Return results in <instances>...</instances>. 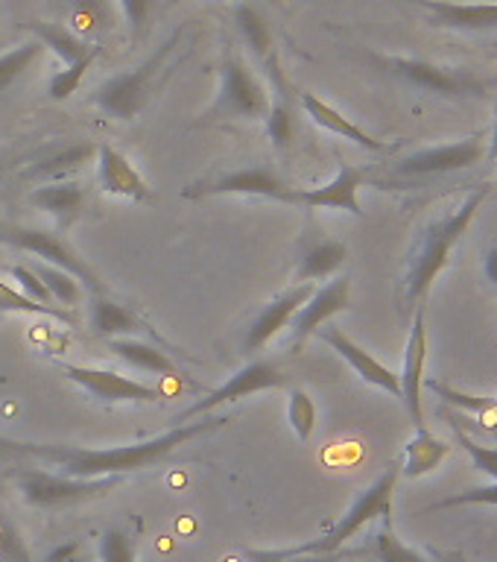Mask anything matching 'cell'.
<instances>
[{
	"label": "cell",
	"mask_w": 497,
	"mask_h": 562,
	"mask_svg": "<svg viewBox=\"0 0 497 562\" xmlns=\"http://www.w3.org/2000/svg\"><path fill=\"white\" fill-rule=\"evenodd\" d=\"M381 68H386L393 77L410 82L413 88H421L428 94L448 97V100H474L486 97L489 82L465 68H448L428 59H407V56H375Z\"/></svg>",
	"instance_id": "ba28073f"
},
{
	"label": "cell",
	"mask_w": 497,
	"mask_h": 562,
	"mask_svg": "<svg viewBox=\"0 0 497 562\" xmlns=\"http://www.w3.org/2000/svg\"><path fill=\"white\" fill-rule=\"evenodd\" d=\"M59 372H65L68 381L82 386L91 398L103 404H156L165 398V393L153 384L126 378L114 369H97V367H82V363H56Z\"/></svg>",
	"instance_id": "8fae6325"
},
{
	"label": "cell",
	"mask_w": 497,
	"mask_h": 562,
	"mask_svg": "<svg viewBox=\"0 0 497 562\" xmlns=\"http://www.w3.org/2000/svg\"><path fill=\"white\" fill-rule=\"evenodd\" d=\"M486 196H489V184H481L454 211H448L445 217L433 220V223L425 226L419 244L413 246L410 267H407V279H404L407 305H419L421 299L428 296V290L433 288L439 272L448 267V258L454 252V246L468 232Z\"/></svg>",
	"instance_id": "7a4b0ae2"
},
{
	"label": "cell",
	"mask_w": 497,
	"mask_h": 562,
	"mask_svg": "<svg viewBox=\"0 0 497 562\" xmlns=\"http://www.w3.org/2000/svg\"><path fill=\"white\" fill-rule=\"evenodd\" d=\"M179 44H182V30H176L161 47H156V53L147 61H140L132 70H123V74H114L112 79H105L103 86L94 91L97 109L114 117V121H135L147 109L149 100L156 97L161 82L179 65V61H173L176 53H179Z\"/></svg>",
	"instance_id": "3957f363"
},
{
	"label": "cell",
	"mask_w": 497,
	"mask_h": 562,
	"mask_svg": "<svg viewBox=\"0 0 497 562\" xmlns=\"http://www.w3.org/2000/svg\"><path fill=\"white\" fill-rule=\"evenodd\" d=\"M270 109V91L261 77L246 65L240 53L226 50L219 61V91L211 109L202 114L196 126L226 121H261Z\"/></svg>",
	"instance_id": "277c9868"
},
{
	"label": "cell",
	"mask_w": 497,
	"mask_h": 562,
	"mask_svg": "<svg viewBox=\"0 0 497 562\" xmlns=\"http://www.w3.org/2000/svg\"><path fill=\"white\" fill-rule=\"evenodd\" d=\"M0 244L12 246V249H21V252H30L35 258H42L44 263L50 267H59V270L70 272L74 279L82 284V288L91 293V296H105L103 279L97 276L94 267L82 258V255L68 244V237L61 232H50V228H26L15 226V223H0Z\"/></svg>",
	"instance_id": "8992f818"
},
{
	"label": "cell",
	"mask_w": 497,
	"mask_h": 562,
	"mask_svg": "<svg viewBox=\"0 0 497 562\" xmlns=\"http://www.w3.org/2000/svg\"><path fill=\"white\" fill-rule=\"evenodd\" d=\"M483 156H486V140L481 135H472V138L454 140V144H439V147H425L419 153H410L393 167V173L404 176V179L451 173V170L477 165Z\"/></svg>",
	"instance_id": "4fadbf2b"
},
{
	"label": "cell",
	"mask_w": 497,
	"mask_h": 562,
	"mask_svg": "<svg viewBox=\"0 0 497 562\" xmlns=\"http://www.w3.org/2000/svg\"><path fill=\"white\" fill-rule=\"evenodd\" d=\"M316 402L307 390H290L287 398V422L298 442H307L316 430Z\"/></svg>",
	"instance_id": "d590c367"
},
{
	"label": "cell",
	"mask_w": 497,
	"mask_h": 562,
	"mask_svg": "<svg viewBox=\"0 0 497 562\" xmlns=\"http://www.w3.org/2000/svg\"><path fill=\"white\" fill-rule=\"evenodd\" d=\"M342 557H349V553H296V557H290L284 562H340Z\"/></svg>",
	"instance_id": "bcb514c9"
},
{
	"label": "cell",
	"mask_w": 497,
	"mask_h": 562,
	"mask_svg": "<svg viewBox=\"0 0 497 562\" xmlns=\"http://www.w3.org/2000/svg\"><path fill=\"white\" fill-rule=\"evenodd\" d=\"M235 24L237 30H240V35H244L246 47H249V50H252L261 61L267 59V56L272 53V35L261 12H258L255 7H249V3H237Z\"/></svg>",
	"instance_id": "4dcf8cb0"
},
{
	"label": "cell",
	"mask_w": 497,
	"mask_h": 562,
	"mask_svg": "<svg viewBox=\"0 0 497 562\" xmlns=\"http://www.w3.org/2000/svg\"><path fill=\"white\" fill-rule=\"evenodd\" d=\"M472 504H492L497 507V483L489 486H472V490L456 492L451 498H442L437 504L425 507V513H433V509H454V507H472Z\"/></svg>",
	"instance_id": "60d3db41"
},
{
	"label": "cell",
	"mask_w": 497,
	"mask_h": 562,
	"mask_svg": "<svg viewBox=\"0 0 497 562\" xmlns=\"http://www.w3.org/2000/svg\"><path fill=\"white\" fill-rule=\"evenodd\" d=\"M26 202L38 211H47L56 220V232H68L86 209V188L79 182H70V179L68 182L38 184L30 191Z\"/></svg>",
	"instance_id": "7402d4cb"
},
{
	"label": "cell",
	"mask_w": 497,
	"mask_h": 562,
	"mask_svg": "<svg viewBox=\"0 0 497 562\" xmlns=\"http://www.w3.org/2000/svg\"><path fill=\"white\" fill-rule=\"evenodd\" d=\"M351 305V279L349 276H337V279L325 281L323 288H316L310 293L305 305L298 307L293 323H290V349L298 351L307 342V337H314L331 316L342 314Z\"/></svg>",
	"instance_id": "7c38bea8"
},
{
	"label": "cell",
	"mask_w": 497,
	"mask_h": 562,
	"mask_svg": "<svg viewBox=\"0 0 497 562\" xmlns=\"http://www.w3.org/2000/svg\"><path fill=\"white\" fill-rule=\"evenodd\" d=\"M79 557H82V544L61 542L59 548H53V551L44 557V562H79Z\"/></svg>",
	"instance_id": "f6af8a7d"
},
{
	"label": "cell",
	"mask_w": 497,
	"mask_h": 562,
	"mask_svg": "<svg viewBox=\"0 0 497 562\" xmlns=\"http://www.w3.org/2000/svg\"><path fill=\"white\" fill-rule=\"evenodd\" d=\"M296 191L298 188H293L284 176H279L270 167H244V170H228L223 176H214L208 182L188 184L182 196L184 200H202V196H263V200L296 205Z\"/></svg>",
	"instance_id": "9c48e42d"
},
{
	"label": "cell",
	"mask_w": 497,
	"mask_h": 562,
	"mask_svg": "<svg viewBox=\"0 0 497 562\" xmlns=\"http://www.w3.org/2000/svg\"><path fill=\"white\" fill-rule=\"evenodd\" d=\"M492 153H495L497 158V121H495V135H492Z\"/></svg>",
	"instance_id": "681fc988"
},
{
	"label": "cell",
	"mask_w": 497,
	"mask_h": 562,
	"mask_svg": "<svg viewBox=\"0 0 497 562\" xmlns=\"http://www.w3.org/2000/svg\"><path fill=\"white\" fill-rule=\"evenodd\" d=\"M12 481L18 492L24 495L30 507L59 509L70 504H86V501L103 498L112 492L123 477H97V481H82V477H68L59 472H44L24 460H12Z\"/></svg>",
	"instance_id": "5b68a950"
},
{
	"label": "cell",
	"mask_w": 497,
	"mask_h": 562,
	"mask_svg": "<svg viewBox=\"0 0 497 562\" xmlns=\"http://www.w3.org/2000/svg\"><path fill=\"white\" fill-rule=\"evenodd\" d=\"M176 3H182V0H170V7H176Z\"/></svg>",
	"instance_id": "f907efd6"
},
{
	"label": "cell",
	"mask_w": 497,
	"mask_h": 562,
	"mask_svg": "<svg viewBox=\"0 0 497 562\" xmlns=\"http://www.w3.org/2000/svg\"><path fill=\"white\" fill-rule=\"evenodd\" d=\"M349 258V246L342 240H319V244H310L302 252L296 263V281L293 284H305V281H323L331 279L334 272L340 270L342 263Z\"/></svg>",
	"instance_id": "4316f807"
},
{
	"label": "cell",
	"mask_w": 497,
	"mask_h": 562,
	"mask_svg": "<svg viewBox=\"0 0 497 562\" xmlns=\"http://www.w3.org/2000/svg\"><path fill=\"white\" fill-rule=\"evenodd\" d=\"M135 548H138V542L126 527H112L100 536L97 557H100V562H135Z\"/></svg>",
	"instance_id": "8d00e7d4"
},
{
	"label": "cell",
	"mask_w": 497,
	"mask_h": 562,
	"mask_svg": "<svg viewBox=\"0 0 497 562\" xmlns=\"http://www.w3.org/2000/svg\"><path fill=\"white\" fill-rule=\"evenodd\" d=\"M302 100V109L307 112V117L316 123V126H323V130L334 132V135H340V138L351 140V144H358V147L369 149V153H384L386 144L384 140L372 138L369 132H363L354 121H349L340 109H334L331 103H325L323 97H316L314 91H302L298 94Z\"/></svg>",
	"instance_id": "603a6c76"
},
{
	"label": "cell",
	"mask_w": 497,
	"mask_h": 562,
	"mask_svg": "<svg viewBox=\"0 0 497 562\" xmlns=\"http://www.w3.org/2000/svg\"><path fill=\"white\" fill-rule=\"evenodd\" d=\"M366 182V173L360 167L340 165V173L334 176L331 182L323 188H310V191H296V205H307V209H328V211H346L354 217H363L360 209L358 191Z\"/></svg>",
	"instance_id": "ffe728a7"
},
{
	"label": "cell",
	"mask_w": 497,
	"mask_h": 562,
	"mask_svg": "<svg viewBox=\"0 0 497 562\" xmlns=\"http://www.w3.org/2000/svg\"><path fill=\"white\" fill-rule=\"evenodd\" d=\"M263 70H267V91H270V109L263 117L267 135H270L275 153L287 156L293 138H296V91L290 86V79L284 77L275 50L263 59Z\"/></svg>",
	"instance_id": "5bb4252c"
},
{
	"label": "cell",
	"mask_w": 497,
	"mask_h": 562,
	"mask_svg": "<svg viewBox=\"0 0 497 562\" xmlns=\"http://www.w3.org/2000/svg\"><path fill=\"white\" fill-rule=\"evenodd\" d=\"M430 553H433V560L437 562H468L460 551H437V548H433Z\"/></svg>",
	"instance_id": "c3c4849f"
},
{
	"label": "cell",
	"mask_w": 497,
	"mask_h": 562,
	"mask_svg": "<svg viewBox=\"0 0 497 562\" xmlns=\"http://www.w3.org/2000/svg\"><path fill=\"white\" fill-rule=\"evenodd\" d=\"M44 44L30 38V42L18 44L12 50L0 53V94H7L9 88L15 86L18 77H24L30 65L42 56Z\"/></svg>",
	"instance_id": "836d02e7"
},
{
	"label": "cell",
	"mask_w": 497,
	"mask_h": 562,
	"mask_svg": "<svg viewBox=\"0 0 497 562\" xmlns=\"http://www.w3.org/2000/svg\"><path fill=\"white\" fill-rule=\"evenodd\" d=\"M372 557H375L377 562H428L419 551L407 548V544L395 536L393 518L389 516L384 518V525H381V530H377L375 539H372Z\"/></svg>",
	"instance_id": "e575fe53"
},
{
	"label": "cell",
	"mask_w": 497,
	"mask_h": 562,
	"mask_svg": "<svg viewBox=\"0 0 497 562\" xmlns=\"http://www.w3.org/2000/svg\"><path fill=\"white\" fill-rule=\"evenodd\" d=\"M287 384H290L287 369H281L275 360L270 358L252 360V363H246L244 369H237L226 384L217 386V390H211L205 398L191 404V407L179 416V425H182V422L200 419V416H211L217 407H223V404L228 402H240V398H249V395L255 393H267V390H279V386H287Z\"/></svg>",
	"instance_id": "30bf717a"
},
{
	"label": "cell",
	"mask_w": 497,
	"mask_h": 562,
	"mask_svg": "<svg viewBox=\"0 0 497 562\" xmlns=\"http://www.w3.org/2000/svg\"><path fill=\"white\" fill-rule=\"evenodd\" d=\"M451 428H454V439L468 451L474 465H477L483 474H489L492 483H497V446H483L481 439L468 437V430H465L454 416H451Z\"/></svg>",
	"instance_id": "f35d334b"
},
{
	"label": "cell",
	"mask_w": 497,
	"mask_h": 562,
	"mask_svg": "<svg viewBox=\"0 0 497 562\" xmlns=\"http://www.w3.org/2000/svg\"><path fill=\"white\" fill-rule=\"evenodd\" d=\"M425 390L442 398L445 404L451 407H460L465 413H474V416H486V419H495L497 422V398L492 395H472V393H463V390H454V386L442 384L437 378H425Z\"/></svg>",
	"instance_id": "1f68e13d"
},
{
	"label": "cell",
	"mask_w": 497,
	"mask_h": 562,
	"mask_svg": "<svg viewBox=\"0 0 497 562\" xmlns=\"http://www.w3.org/2000/svg\"><path fill=\"white\" fill-rule=\"evenodd\" d=\"M30 33L35 35V42H42L44 47H50L61 61H65V68L68 65H77L79 59H86L91 53L103 50L97 42H86V38H79L70 26L65 24H53V21H30Z\"/></svg>",
	"instance_id": "d4e9b609"
},
{
	"label": "cell",
	"mask_w": 497,
	"mask_h": 562,
	"mask_svg": "<svg viewBox=\"0 0 497 562\" xmlns=\"http://www.w3.org/2000/svg\"><path fill=\"white\" fill-rule=\"evenodd\" d=\"M70 30L86 38V42H97L105 33H112L117 24V3L114 0H68Z\"/></svg>",
	"instance_id": "cb8c5ba5"
},
{
	"label": "cell",
	"mask_w": 497,
	"mask_h": 562,
	"mask_svg": "<svg viewBox=\"0 0 497 562\" xmlns=\"http://www.w3.org/2000/svg\"><path fill=\"white\" fill-rule=\"evenodd\" d=\"M97 184L100 191L114 196V200L135 202V205H149L156 200V193L149 182L135 170L129 158L112 144H97Z\"/></svg>",
	"instance_id": "9a60e30c"
},
{
	"label": "cell",
	"mask_w": 497,
	"mask_h": 562,
	"mask_svg": "<svg viewBox=\"0 0 497 562\" xmlns=\"http://www.w3.org/2000/svg\"><path fill=\"white\" fill-rule=\"evenodd\" d=\"M425 363H428V323H425V305H419L416 314H413V328L410 337H407V351H404V372L398 375V381H402V402L407 413H410L416 428H428L425 425V404H421Z\"/></svg>",
	"instance_id": "2e32d148"
},
{
	"label": "cell",
	"mask_w": 497,
	"mask_h": 562,
	"mask_svg": "<svg viewBox=\"0 0 497 562\" xmlns=\"http://www.w3.org/2000/svg\"><path fill=\"white\" fill-rule=\"evenodd\" d=\"M314 290H316V284H310V281H305V284H293V288H287L284 293H279V296L272 299L270 305L261 307V314L255 316L252 325L246 328V337H244L246 355L261 351L263 346H267V342L275 337V334L284 331V328H290V323H293L296 311L305 305Z\"/></svg>",
	"instance_id": "e0dca14e"
},
{
	"label": "cell",
	"mask_w": 497,
	"mask_h": 562,
	"mask_svg": "<svg viewBox=\"0 0 497 562\" xmlns=\"http://www.w3.org/2000/svg\"><path fill=\"white\" fill-rule=\"evenodd\" d=\"M144 328L147 325L132 307L112 302L109 296H94V302H91V331L100 334V337H109V340L135 337V334H144Z\"/></svg>",
	"instance_id": "484cf974"
},
{
	"label": "cell",
	"mask_w": 497,
	"mask_h": 562,
	"mask_svg": "<svg viewBox=\"0 0 497 562\" xmlns=\"http://www.w3.org/2000/svg\"><path fill=\"white\" fill-rule=\"evenodd\" d=\"M316 334H319L323 342H328V346H331V349L337 351L363 381H366V384L377 386V390H384V393L395 395V398H402V381H398V375H395L393 369L384 367L377 358H372V355H369L363 346H358V342L351 340L342 328H334V325L325 328L323 325Z\"/></svg>",
	"instance_id": "d6986e66"
},
{
	"label": "cell",
	"mask_w": 497,
	"mask_h": 562,
	"mask_svg": "<svg viewBox=\"0 0 497 562\" xmlns=\"http://www.w3.org/2000/svg\"><path fill=\"white\" fill-rule=\"evenodd\" d=\"M428 15L430 26L454 33H495L497 3H451V0H407Z\"/></svg>",
	"instance_id": "ac0fdd59"
},
{
	"label": "cell",
	"mask_w": 497,
	"mask_h": 562,
	"mask_svg": "<svg viewBox=\"0 0 497 562\" xmlns=\"http://www.w3.org/2000/svg\"><path fill=\"white\" fill-rule=\"evenodd\" d=\"M9 276L18 281V288H21V293L30 299H35V302H42V305H56L50 299V293H47V288L42 284V279L35 276L33 267H26V263H15V267H9Z\"/></svg>",
	"instance_id": "7bdbcfd3"
},
{
	"label": "cell",
	"mask_w": 497,
	"mask_h": 562,
	"mask_svg": "<svg viewBox=\"0 0 497 562\" xmlns=\"http://www.w3.org/2000/svg\"><path fill=\"white\" fill-rule=\"evenodd\" d=\"M123 9V18L132 30V42L138 44L149 30V18H153V7L156 0H117Z\"/></svg>",
	"instance_id": "b9f144b4"
},
{
	"label": "cell",
	"mask_w": 497,
	"mask_h": 562,
	"mask_svg": "<svg viewBox=\"0 0 497 562\" xmlns=\"http://www.w3.org/2000/svg\"><path fill=\"white\" fill-rule=\"evenodd\" d=\"M231 416H200V419L182 422L167 434L132 446L114 448H79V446H47V442H21V439L0 437V460H35V463L53 465L59 474L97 481V477H123L140 469L161 463L165 457L179 451L208 430L228 425Z\"/></svg>",
	"instance_id": "6da1fadb"
},
{
	"label": "cell",
	"mask_w": 497,
	"mask_h": 562,
	"mask_svg": "<svg viewBox=\"0 0 497 562\" xmlns=\"http://www.w3.org/2000/svg\"><path fill=\"white\" fill-rule=\"evenodd\" d=\"M100 53L103 50L91 53V56H86V59H79L77 65H68V68L59 70V74H53L50 82H47V94H50L53 100H59V103L61 100H68V97L82 86V79H86V74L91 70V65H94Z\"/></svg>",
	"instance_id": "74e56055"
},
{
	"label": "cell",
	"mask_w": 497,
	"mask_h": 562,
	"mask_svg": "<svg viewBox=\"0 0 497 562\" xmlns=\"http://www.w3.org/2000/svg\"><path fill=\"white\" fill-rule=\"evenodd\" d=\"M109 349L135 369L156 372V375H176L173 360L167 358V351H161L158 346H153V342L132 340V337H117V340H109Z\"/></svg>",
	"instance_id": "f1b7e54d"
},
{
	"label": "cell",
	"mask_w": 497,
	"mask_h": 562,
	"mask_svg": "<svg viewBox=\"0 0 497 562\" xmlns=\"http://www.w3.org/2000/svg\"><path fill=\"white\" fill-rule=\"evenodd\" d=\"M296 553H316L314 542H302L296 548H275V551H246V560L249 562H284Z\"/></svg>",
	"instance_id": "ee69618b"
},
{
	"label": "cell",
	"mask_w": 497,
	"mask_h": 562,
	"mask_svg": "<svg viewBox=\"0 0 497 562\" xmlns=\"http://www.w3.org/2000/svg\"><path fill=\"white\" fill-rule=\"evenodd\" d=\"M448 451H451V446H448L445 439H439L428 428H416L410 442L404 446L402 474H407V477H425V474L442 465Z\"/></svg>",
	"instance_id": "83f0119b"
},
{
	"label": "cell",
	"mask_w": 497,
	"mask_h": 562,
	"mask_svg": "<svg viewBox=\"0 0 497 562\" xmlns=\"http://www.w3.org/2000/svg\"><path fill=\"white\" fill-rule=\"evenodd\" d=\"M398 477H402V457L386 465L384 472L377 474V481H372L366 490L360 492L358 498H354V504L346 509V516H342L340 521L328 530V533L314 539V551L337 553L342 544L349 542L351 536H358L369 521L393 516V495H395V483H398Z\"/></svg>",
	"instance_id": "52a82bcc"
},
{
	"label": "cell",
	"mask_w": 497,
	"mask_h": 562,
	"mask_svg": "<svg viewBox=\"0 0 497 562\" xmlns=\"http://www.w3.org/2000/svg\"><path fill=\"white\" fill-rule=\"evenodd\" d=\"M0 562H33L24 536L9 516L0 513Z\"/></svg>",
	"instance_id": "ab89813d"
},
{
	"label": "cell",
	"mask_w": 497,
	"mask_h": 562,
	"mask_svg": "<svg viewBox=\"0 0 497 562\" xmlns=\"http://www.w3.org/2000/svg\"><path fill=\"white\" fill-rule=\"evenodd\" d=\"M483 270H486V279H489L492 284H495V288H497V246H492L489 252H486Z\"/></svg>",
	"instance_id": "7dc6e473"
},
{
	"label": "cell",
	"mask_w": 497,
	"mask_h": 562,
	"mask_svg": "<svg viewBox=\"0 0 497 562\" xmlns=\"http://www.w3.org/2000/svg\"><path fill=\"white\" fill-rule=\"evenodd\" d=\"M33 272L42 279V284L47 288V293H50V299L56 302V305L68 307L70 311V307L77 305L79 299H82V290L86 288H82L70 272L59 270V267H50V263H44V261L33 263Z\"/></svg>",
	"instance_id": "d6a6232c"
},
{
	"label": "cell",
	"mask_w": 497,
	"mask_h": 562,
	"mask_svg": "<svg viewBox=\"0 0 497 562\" xmlns=\"http://www.w3.org/2000/svg\"><path fill=\"white\" fill-rule=\"evenodd\" d=\"M0 314H21V316H50L53 323L77 325V314L61 305H42L35 299L24 296L21 290L9 288L7 281H0Z\"/></svg>",
	"instance_id": "f546056e"
},
{
	"label": "cell",
	"mask_w": 497,
	"mask_h": 562,
	"mask_svg": "<svg viewBox=\"0 0 497 562\" xmlns=\"http://www.w3.org/2000/svg\"><path fill=\"white\" fill-rule=\"evenodd\" d=\"M94 158V140H74V144H61V147H53L50 153H44L42 158H35L33 165L26 167L21 176L38 184L68 182V179H74L82 167L91 165Z\"/></svg>",
	"instance_id": "44dd1931"
}]
</instances>
